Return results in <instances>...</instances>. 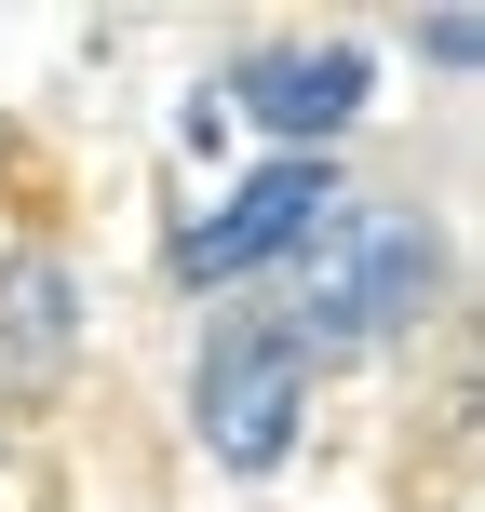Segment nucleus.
<instances>
[{
  "instance_id": "obj_4",
  "label": "nucleus",
  "mask_w": 485,
  "mask_h": 512,
  "mask_svg": "<svg viewBox=\"0 0 485 512\" xmlns=\"http://www.w3.org/2000/svg\"><path fill=\"white\" fill-rule=\"evenodd\" d=\"M230 95L283 135V149H337V135L364 122V95H378V54L364 41H256L230 68Z\"/></svg>"
},
{
  "instance_id": "obj_6",
  "label": "nucleus",
  "mask_w": 485,
  "mask_h": 512,
  "mask_svg": "<svg viewBox=\"0 0 485 512\" xmlns=\"http://www.w3.org/2000/svg\"><path fill=\"white\" fill-rule=\"evenodd\" d=\"M418 54H432L445 81H472V54H485V14H459V0H445V14H418Z\"/></svg>"
},
{
  "instance_id": "obj_3",
  "label": "nucleus",
  "mask_w": 485,
  "mask_h": 512,
  "mask_svg": "<svg viewBox=\"0 0 485 512\" xmlns=\"http://www.w3.org/2000/svg\"><path fill=\"white\" fill-rule=\"evenodd\" d=\"M337 203H351L337 149H270V162H256V176H243L216 216H189V230H176V270H189V283H243V270H283V256H297L310 230H324Z\"/></svg>"
},
{
  "instance_id": "obj_5",
  "label": "nucleus",
  "mask_w": 485,
  "mask_h": 512,
  "mask_svg": "<svg viewBox=\"0 0 485 512\" xmlns=\"http://www.w3.org/2000/svg\"><path fill=\"white\" fill-rule=\"evenodd\" d=\"M81 270L54 243H14L0 256V378H68V351H81Z\"/></svg>"
},
{
  "instance_id": "obj_2",
  "label": "nucleus",
  "mask_w": 485,
  "mask_h": 512,
  "mask_svg": "<svg viewBox=\"0 0 485 512\" xmlns=\"http://www.w3.org/2000/svg\"><path fill=\"white\" fill-rule=\"evenodd\" d=\"M310 378L324 364L297 351V337L270 324V310H230V324H203V351H189V432H203L216 472H283L310 432Z\"/></svg>"
},
{
  "instance_id": "obj_1",
  "label": "nucleus",
  "mask_w": 485,
  "mask_h": 512,
  "mask_svg": "<svg viewBox=\"0 0 485 512\" xmlns=\"http://www.w3.org/2000/svg\"><path fill=\"white\" fill-rule=\"evenodd\" d=\"M432 310H445V230L418 203H364V189H351L324 230L283 256V310H270V324L297 337L310 364H337V351L418 337Z\"/></svg>"
}]
</instances>
